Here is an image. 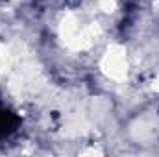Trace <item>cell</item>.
Instances as JSON below:
<instances>
[{
	"instance_id": "1",
	"label": "cell",
	"mask_w": 159,
	"mask_h": 157,
	"mask_svg": "<svg viewBox=\"0 0 159 157\" xmlns=\"http://www.w3.org/2000/svg\"><path fill=\"white\" fill-rule=\"evenodd\" d=\"M128 67L129 65H128L126 50L119 44L109 46L102 57V70L106 72V76L115 79V81H120L128 76Z\"/></svg>"
}]
</instances>
